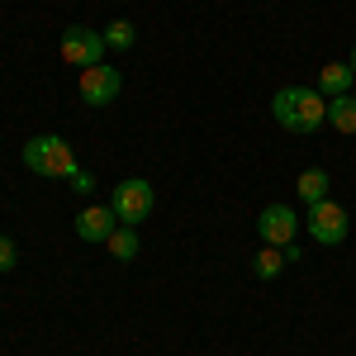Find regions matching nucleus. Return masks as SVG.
Returning <instances> with one entry per match:
<instances>
[{
    "mask_svg": "<svg viewBox=\"0 0 356 356\" xmlns=\"http://www.w3.org/2000/svg\"><path fill=\"white\" fill-rule=\"evenodd\" d=\"M295 191H300L304 204H318V200H328V171H323V166H309V171H300Z\"/></svg>",
    "mask_w": 356,
    "mask_h": 356,
    "instance_id": "nucleus-10",
    "label": "nucleus"
},
{
    "mask_svg": "<svg viewBox=\"0 0 356 356\" xmlns=\"http://www.w3.org/2000/svg\"><path fill=\"white\" fill-rule=\"evenodd\" d=\"M152 204H157V195H152L147 181H138V176H134V181H119L114 195H110V209L119 214V223H129V228L147 219V214H152Z\"/></svg>",
    "mask_w": 356,
    "mask_h": 356,
    "instance_id": "nucleus-4",
    "label": "nucleus"
},
{
    "mask_svg": "<svg viewBox=\"0 0 356 356\" xmlns=\"http://www.w3.org/2000/svg\"><path fill=\"white\" fill-rule=\"evenodd\" d=\"M114 228H119V214H114L110 204H86L81 214H76V238L81 243H110Z\"/></svg>",
    "mask_w": 356,
    "mask_h": 356,
    "instance_id": "nucleus-8",
    "label": "nucleus"
},
{
    "mask_svg": "<svg viewBox=\"0 0 356 356\" xmlns=\"http://www.w3.org/2000/svg\"><path fill=\"white\" fill-rule=\"evenodd\" d=\"M328 124L337 134H356V95H332L328 100Z\"/></svg>",
    "mask_w": 356,
    "mask_h": 356,
    "instance_id": "nucleus-11",
    "label": "nucleus"
},
{
    "mask_svg": "<svg viewBox=\"0 0 356 356\" xmlns=\"http://www.w3.org/2000/svg\"><path fill=\"white\" fill-rule=\"evenodd\" d=\"M24 166L33 176H48V181H62V176H72L76 171V152H72V143L57 134H38L24 143Z\"/></svg>",
    "mask_w": 356,
    "mask_h": 356,
    "instance_id": "nucleus-2",
    "label": "nucleus"
},
{
    "mask_svg": "<svg viewBox=\"0 0 356 356\" xmlns=\"http://www.w3.org/2000/svg\"><path fill=\"white\" fill-rule=\"evenodd\" d=\"M124 90V76H119V67H86L81 72V100L86 105H114V95Z\"/></svg>",
    "mask_w": 356,
    "mask_h": 356,
    "instance_id": "nucleus-6",
    "label": "nucleus"
},
{
    "mask_svg": "<svg viewBox=\"0 0 356 356\" xmlns=\"http://www.w3.org/2000/svg\"><path fill=\"white\" fill-rule=\"evenodd\" d=\"M57 53H62V62H72L81 72L86 67H100L105 62V33H95V29H86V24H67Z\"/></svg>",
    "mask_w": 356,
    "mask_h": 356,
    "instance_id": "nucleus-3",
    "label": "nucleus"
},
{
    "mask_svg": "<svg viewBox=\"0 0 356 356\" xmlns=\"http://www.w3.org/2000/svg\"><path fill=\"white\" fill-rule=\"evenodd\" d=\"M309 238L314 243H323V247H337V243H347V209L342 204H332V200H318V204H309Z\"/></svg>",
    "mask_w": 356,
    "mask_h": 356,
    "instance_id": "nucleus-5",
    "label": "nucleus"
},
{
    "mask_svg": "<svg viewBox=\"0 0 356 356\" xmlns=\"http://www.w3.org/2000/svg\"><path fill=\"white\" fill-rule=\"evenodd\" d=\"M352 72H356V53H352Z\"/></svg>",
    "mask_w": 356,
    "mask_h": 356,
    "instance_id": "nucleus-17",
    "label": "nucleus"
},
{
    "mask_svg": "<svg viewBox=\"0 0 356 356\" xmlns=\"http://www.w3.org/2000/svg\"><path fill=\"white\" fill-rule=\"evenodd\" d=\"M257 233L266 238V247H290L295 233H300V219H295L290 204H266L261 219H257Z\"/></svg>",
    "mask_w": 356,
    "mask_h": 356,
    "instance_id": "nucleus-7",
    "label": "nucleus"
},
{
    "mask_svg": "<svg viewBox=\"0 0 356 356\" xmlns=\"http://www.w3.org/2000/svg\"><path fill=\"white\" fill-rule=\"evenodd\" d=\"M271 114L290 134H318V124L328 119V100L318 90H309V86H280L271 100Z\"/></svg>",
    "mask_w": 356,
    "mask_h": 356,
    "instance_id": "nucleus-1",
    "label": "nucleus"
},
{
    "mask_svg": "<svg viewBox=\"0 0 356 356\" xmlns=\"http://www.w3.org/2000/svg\"><path fill=\"white\" fill-rule=\"evenodd\" d=\"M15 261H19V252L10 238H0V271H15Z\"/></svg>",
    "mask_w": 356,
    "mask_h": 356,
    "instance_id": "nucleus-16",
    "label": "nucleus"
},
{
    "mask_svg": "<svg viewBox=\"0 0 356 356\" xmlns=\"http://www.w3.org/2000/svg\"><path fill=\"white\" fill-rule=\"evenodd\" d=\"M280 266H285V252H280V247H261V252L252 257V271L261 275V280H275Z\"/></svg>",
    "mask_w": 356,
    "mask_h": 356,
    "instance_id": "nucleus-13",
    "label": "nucleus"
},
{
    "mask_svg": "<svg viewBox=\"0 0 356 356\" xmlns=\"http://www.w3.org/2000/svg\"><path fill=\"white\" fill-rule=\"evenodd\" d=\"M356 81V72H352V62H328V67H323V72H318V90H323V95H347V86Z\"/></svg>",
    "mask_w": 356,
    "mask_h": 356,
    "instance_id": "nucleus-9",
    "label": "nucleus"
},
{
    "mask_svg": "<svg viewBox=\"0 0 356 356\" xmlns=\"http://www.w3.org/2000/svg\"><path fill=\"white\" fill-rule=\"evenodd\" d=\"M138 29L129 24V19H114V24H105V48H134Z\"/></svg>",
    "mask_w": 356,
    "mask_h": 356,
    "instance_id": "nucleus-14",
    "label": "nucleus"
},
{
    "mask_svg": "<svg viewBox=\"0 0 356 356\" xmlns=\"http://www.w3.org/2000/svg\"><path fill=\"white\" fill-rule=\"evenodd\" d=\"M67 181H72V191H76V195H90V191H95V176H90V171H81V166H76Z\"/></svg>",
    "mask_w": 356,
    "mask_h": 356,
    "instance_id": "nucleus-15",
    "label": "nucleus"
},
{
    "mask_svg": "<svg viewBox=\"0 0 356 356\" xmlns=\"http://www.w3.org/2000/svg\"><path fill=\"white\" fill-rule=\"evenodd\" d=\"M105 247H110L114 261H134V257H138V233L129 228V223H119V228L110 233V243H105Z\"/></svg>",
    "mask_w": 356,
    "mask_h": 356,
    "instance_id": "nucleus-12",
    "label": "nucleus"
}]
</instances>
